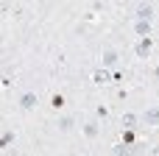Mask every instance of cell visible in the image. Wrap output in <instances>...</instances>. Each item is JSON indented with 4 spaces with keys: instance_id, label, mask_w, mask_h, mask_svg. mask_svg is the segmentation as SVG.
Listing matches in <instances>:
<instances>
[{
    "instance_id": "obj_1",
    "label": "cell",
    "mask_w": 159,
    "mask_h": 156,
    "mask_svg": "<svg viewBox=\"0 0 159 156\" xmlns=\"http://www.w3.org/2000/svg\"><path fill=\"white\" fill-rule=\"evenodd\" d=\"M36 103H39V95H36V92H25V95L20 98V109H25V112L36 109Z\"/></svg>"
},
{
    "instance_id": "obj_2",
    "label": "cell",
    "mask_w": 159,
    "mask_h": 156,
    "mask_svg": "<svg viewBox=\"0 0 159 156\" xmlns=\"http://www.w3.org/2000/svg\"><path fill=\"white\" fill-rule=\"evenodd\" d=\"M151 50H154V39H151V36L137 42V56H140V59H148V56H151Z\"/></svg>"
},
{
    "instance_id": "obj_3",
    "label": "cell",
    "mask_w": 159,
    "mask_h": 156,
    "mask_svg": "<svg viewBox=\"0 0 159 156\" xmlns=\"http://www.w3.org/2000/svg\"><path fill=\"white\" fill-rule=\"evenodd\" d=\"M143 120H145V126H148V128L159 126V109H151V112H145V117H143Z\"/></svg>"
},
{
    "instance_id": "obj_4",
    "label": "cell",
    "mask_w": 159,
    "mask_h": 156,
    "mask_svg": "<svg viewBox=\"0 0 159 156\" xmlns=\"http://www.w3.org/2000/svg\"><path fill=\"white\" fill-rule=\"evenodd\" d=\"M134 31H137V33H140L143 39H148V36H151V22H143V20H137Z\"/></svg>"
},
{
    "instance_id": "obj_5",
    "label": "cell",
    "mask_w": 159,
    "mask_h": 156,
    "mask_svg": "<svg viewBox=\"0 0 159 156\" xmlns=\"http://www.w3.org/2000/svg\"><path fill=\"white\" fill-rule=\"evenodd\" d=\"M92 81L101 87V84H109V81H112V75H109L106 70H98V73H92Z\"/></svg>"
},
{
    "instance_id": "obj_6",
    "label": "cell",
    "mask_w": 159,
    "mask_h": 156,
    "mask_svg": "<svg viewBox=\"0 0 159 156\" xmlns=\"http://www.w3.org/2000/svg\"><path fill=\"white\" fill-rule=\"evenodd\" d=\"M151 14H154V8H151V6L137 8V20H143V22H151Z\"/></svg>"
},
{
    "instance_id": "obj_7",
    "label": "cell",
    "mask_w": 159,
    "mask_h": 156,
    "mask_svg": "<svg viewBox=\"0 0 159 156\" xmlns=\"http://www.w3.org/2000/svg\"><path fill=\"white\" fill-rule=\"evenodd\" d=\"M64 103H67V100H64V95H61V92H53L50 106H53V109H64Z\"/></svg>"
},
{
    "instance_id": "obj_8",
    "label": "cell",
    "mask_w": 159,
    "mask_h": 156,
    "mask_svg": "<svg viewBox=\"0 0 159 156\" xmlns=\"http://www.w3.org/2000/svg\"><path fill=\"white\" fill-rule=\"evenodd\" d=\"M137 142V134L131 128H123V145H134Z\"/></svg>"
},
{
    "instance_id": "obj_9",
    "label": "cell",
    "mask_w": 159,
    "mask_h": 156,
    "mask_svg": "<svg viewBox=\"0 0 159 156\" xmlns=\"http://www.w3.org/2000/svg\"><path fill=\"white\" fill-rule=\"evenodd\" d=\"M11 140H14V134H11V131H3V134H0V148H8Z\"/></svg>"
},
{
    "instance_id": "obj_10",
    "label": "cell",
    "mask_w": 159,
    "mask_h": 156,
    "mask_svg": "<svg viewBox=\"0 0 159 156\" xmlns=\"http://www.w3.org/2000/svg\"><path fill=\"white\" fill-rule=\"evenodd\" d=\"M115 61H117V53H115V50H106V53H103V64L109 67V64H115Z\"/></svg>"
},
{
    "instance_id": "obj_11",
    "label": "cell",
    "mask_w": 159,
    "mask_h": 156,
    "mask_svg": "<svg viewBox=\"0 0 159 156\" xmlns=\"http://www.w3.org/2000/svg\"><path fill=\"white\" fill-rule=\"evenodd\" d=\"M84 134H87V137L92 140V137L98 134V123H87V126H84Z\"/></svg>"
},
{
    "instance_id": "obj_12",
    "label": "cell",
    "mask_w": 159,
    "mask_h": 156,
    "mask_svg": "<svg viewBox=\"0 0 159 156\" xmlns=\"http://www.w3.org/2000/svg\"><path fill=\"white\" fill-rule=\"evenodd\" d=\"M115 154L117 156H131V151H129V145H115Z\"/></svg>"
},
{
    "instance_id": "obj_13",
    "label": "cell",
    "mask_w": 159,
    "mask_h": 156,
    "mask_svg": "<svg viewBox=\"0 0 159 156\" xmlns=\"http://www.w3.org/2000/svg\"><path fill=\"white\" fill-rule=\"evenodd\" d=\"M134 123H137V117H134V114H123V126H126V128H131Z\"/></svg>"
},
{
    "instance_id": "obj_14",
    "label": "cell",
    "mask_w": 159,
    "mask_h": 156,
    "mask_svg": "<svg viewBox=\"0 0 159 156\" xmlns=\"http://www.w3.org/2000/svg\"><path fill=\"white\" fill-rule=\"evenodd\" d=\"M98 117H103V120H106V117H109V109H106V106H98Z\"/></svg>"
},
{
    "instance_id": "obj_15",
    "label": "cell",
    "mask_w": 159,
    "mask_h": 156,
    "mask_svg": "<svg viewBox=\"0 0 159 156\" xmlns=\"http://www.w3.org/2000/svg\"><path fill=\"white\" fill-rule=\"evenodd\" d=\"M61 128H64V131H70V128H73V120H70V117H67V120H61Z\"/></svg>"
}]
</instances>
